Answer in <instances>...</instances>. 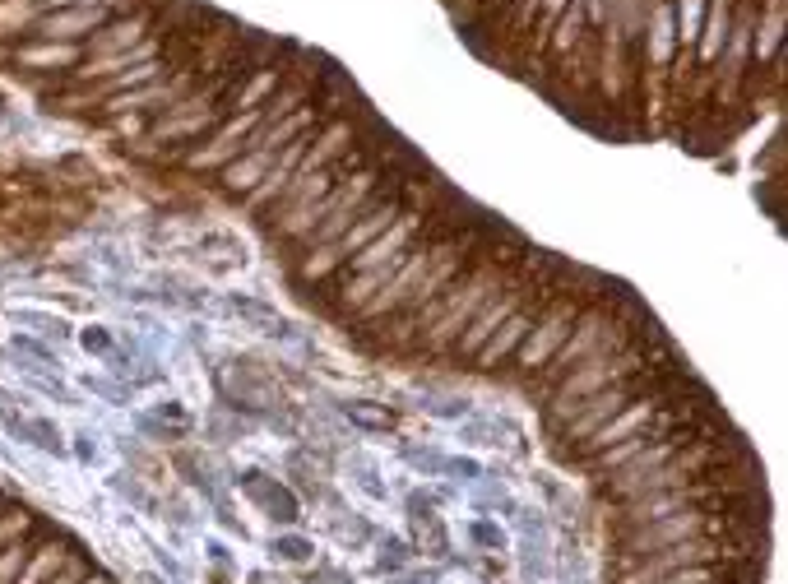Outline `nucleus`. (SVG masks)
Returning <instances> with one entry per match:
<instances>
[{
    "instance_id": "1",
    "label": "nucleus",
    "mask_w": 788,
    "mask_h": 584,
    "mask_svg": "<svg viewBox=\"0 0 788 584\" xmlns=\"http://www.w3.org/2000/svg\"><path fill=\"white\" fill-rule=\"evenodd\" d=\"M552 302H557V297H552ZM585 306H589V297H575V292H566L557 306H547V311H543V330L534 325V330L524 334L520 353H515V367H510V371H515L520 381H529V376L543 367L547 357H552L561 343L571 339L575 320H580V311H585Z\"/></svg>"
},
{
    "instance_id": "2",
    "label": "nucleus",
    "mask_w": 788,
    "mask_h": 584,
    "mask_svg": "<svg viewBox=\"0 0 788 584\" xmlns=\"http://www.w3.org/2000/svg\"><path fill=\"white\" fill-rule=\"evenodd\" d=\"M547 306H552V288L529 292L520 311H515V316H510L506 325H501V330H496L492 339H487L483 348H478V371H496V367H501V362H506V357L524 343V334H529V330L538 325V320H543Z\"/></svg>"
},
{
    "instance_id": "3",
    "label": "nucleus",
    "mask_w": 788,
    "mask_h": 584,
    "mask_svg": "<svg viewBox=\"0 0 788 584\" xmlns=\"http://www.w3.org/2000/svg\"><path fill=\"white\" fill-rule=\"evenodd\" d=\"M237 487H242V496L265 515V520H274V524L302 520V496H297L288 483H279V478H269L265 469H242L237 473Z\"/></svg>"
},
{
    "instance_id": "4",
    "label": "nucleus",
    "mask_w": 788,
    "mask_h": 584,
    "mask_svg": "<svg viewBox=\"0 0 788 584\" xmlns=\"http://www.w3.org/2000/svg\"><path fill=\"white\" fill-rule=\"evenodd\" d=\"M408 524H413V552L418 557H432V561H445L450 552V534H445V520L436 515V506L427 501V492H413L408 496Z\"/></svg>"
},
{
    "instance_id": "5",
    "label": "nucleus",
    "mask_w": 788,
    "mask_h": 584,
    "mask_svg": "<svg viewBox=\"0 0 788 584\" xmlns=\"http://www.w3.org/2000/svg\"><path fill=\"white\" fill-rule=\"evenodd\" d=\"M223 306H228L232 316H242L246 330L265 334V339H297L293 325H288V320H283L269 302H260V297H246V292H228V297H223Z\"/></svg>"
},
{
    "instance_id": "6",
    "label": "nucleus",
    "mask_w": 788,
    "mask_h": 584,
    "mask_svg": "<svg viewBox=\"0 0 788 584\" xmlns=\"http://www.w3.org/2000/svg\"><path fill=\"white\" fill-rule=\"evenodd\" d=\"M144 28H149V14H135V19H130V14H121V19H112V24H102L98 33H93L89 47L98 51V56H121V51H130V42L149 38Z\"/></svg>"
},
{
    "instance_id": "7",
    "label": "nucleus",
    "mask_w": 788,
    "mask_h": 584,
    "mask_svg": "<svg viewBox=\"0 0 788 584\" xmlns=\"http://www.w3.org/2000/svg\"><path fill=\"white\" fill-rule=\"evenodd\" d=\"M728 33H733V0H710V19H705V33H700V70H710L719 61Z\"/></svg>"
},
{
    "instance_id": "8",
    "label": "nucleus",
    "mask_w": 788,
    "mask_h": 584,
    "mask_svg": "<svg viewBox=\"0 0 788 584\" xmlns=\"http://www.w3.org/2000/svg\"><path fill=\"white\" fill-rule=\"evenodd\" d=\"M5 432L28 441V445H38L47 455H65V432L47 418H19V413H14V418H5Z\"/></svg>"
},
{
    "instance_id": "9",
    "label": "nucleus",
    "mask_w": 788,
    "mask_h": 584,
    "mask_svg": "<svg viewBox=\"0 0 788 584\" xmlns=\"http://www.w3.org/2000/svg\"><path fill=\"white\" fill-rule=\"evenodd\" d=\"M325 510H330V515H325V529H330V534L339 538L344 547L371 543V524L362 520V515H353V510H348L339 496H325Z\"/></svg>"
},
{
    "instance_id": "10",
    "label": "nucleus",
    "mask_w": 788,
    "mask_h": 584,
    "mask_svg": "<svg viewBox=\"0 0 788 584\" xmlns=\"http://www.w3.org/2000/svg\"><path fill=\"white\" fill-rule=\"evenodd\" d=\"M269 163H274V153H269V149H246L242 163H232L228 172H223V191H228V195H251L255 181L269 172Z\"/></svg>"
},
{
    "instance_id": "11",
    "label": "nucleus",
    "mask_w": 788,
    "mask_h": 584,
    "mask_svg": "<svg viewBox=\"0 0 788 584\" xmlns=\"http://www.w3.org/2000/svg\"><path fill=\"white\" fill-rule=\"evenodd\" d=\"M339 413H344L353 427H362V432H394V427H399V413H394L390 404H376V399H344Z\"/></svg>"
},
{
    "instance_id": "12",
    "label": "nucleus",
    "mask_w": 788,
    "mask_h": 584,
    "mask_svg": "<svg viewBox=\"0 0 788 584\" xmlns=\"http://www.w3.org/2000/svg\"><path fill=\"white\" fill-rule=\"evenodd\" d=\"M269 557L283 566H311L316 561V543L306 534H274L269 538Z\"/></svg>"
},
{
    "instance_id": "13",
    "label": "nucleus",
    "mask_w": 788,
    "mask_h": 584,
    "mask_svg": "<svg viewBox=\"0 0 788 584\" xmlns=\"http://www.w3.org/2000/svg\"><path fill=\"white\" fill-rule=\"evenodd\" d=\"M585 38V0H575V5H566L561 10V28H557V42H552V56L557 61H566L571 56V47Z\"/></svg>"
},
{
    "instance_id": "14",
    "label": "nucleus",
    "mask_w": 788,
    "mask_h": 584,
    "mask_svg": "<svg viewBox=\"0 0 788 584\" xmlns=\"http://www.w3.org/2000/svg\"><path fill=\"white\" fill-rule=\"evenodd\" d=\"M376 538V566L381 571H404V566H413L418 561V552H413V543L408 538H390V534H371Z\"/></svg>"
},
{
    "instance_id": "15",
    "label": "nucleus",
    "mask_w": 788,
    "mask_h": 584,
    "mask_svg": "<svg viewBox=\"0 0 788 584\" xmlns=\"http://www.w3.org/2000/svg\"><path fill=\"white\" fill-rule=\"evenodd\" d=\"M469 538L483 547V552H492V557H496V552H510V534L496 520H487V515H483V520H469Z\"/></svg>"
},
{
    "instance_id": "16",
    "label": "nucleus",
    "mask_w": 788,
    "mask_h": 584,
    "mask_svg": "<svg viewBox=\"0 0 788 584\" xmlns=\"http://www.w3.org/2000/svg\"><path fill=\"white\" fill-rule=\"evenodd\" d=\"M399 455H404L408 464H418L427 478H445V455L432 450V445H399Z\"/></svg>"
},
{
    "instance_id": "17",
    "label": "nucleus",
    "mask_w": 788,
    "mask_h": 584,
    "mask_svg": "<svg viewBox=\"0 0 788 584\" xmlns=\"http://www.w3.org/2000/svg\"><path fill=\"white\" fill-rule=\"evenodd\" d=\"M700 19H705V0H677V24H682V47H691V42L700 38Z\"/></svg>"
},
{
    "instance_id": "18",
    "label": "nucleus",
    "mask_w": 788,
    "mask_h": 584,
    "mask_svg": "<svg viewBox=\"0 0 788 584\" xmlns=\"http://www.w3.org/2000/svg\"><path fill=\"white\" fill-rule=\"evenodd\" d=\"M668 19H673V0H659V10H654V61H668L673 56V42H668Z\"/></svg>"
},
{
    "instance_id": "19",
    "label": "nucleus",
    "mask_w": 788,
    "mask_h": 584,
    "mask_svg": "<svg viewBox=\"0 0 788 584\" xmlns=\"http://www.w3.org/2000/svg\"><path fill=\"white\" fill-rule=\"evenodd\" d=\"M14 320H19V325H33V330L47 334V339H65V334H70V325H65L61 316H47V311H14Z\"/></svg>"
},
{
    "instance_id": "20",
    "label": "nucleus",
    "mask_w": 788,
    "mask_h": 584,
    "mask_svg": "<svg viewBox=\"0 0 788 584\" xmlns=\"http://www.w3.org/2000/svg\"><path fill=\"white\" fill-rule=\"evenodd\" d=\"M357 459H362V473H357V487H362V496H367V501H376V506H381V501H390V487L381 483V469H376L367 455H357Z\"/></svg>"
},
{
    "instance_id": "21",
    "label": "nucleus",
    "mask_w": 788,
    "mask_h": 584,
    "mask_svg": "<svg viewBox=\"0 0 788 584\" xmlns=\"http://www.w3.org/2000/svg\"><path fill=\"white\" fill-rule=\"evenodd\" d=\"M79 56V47H33V51H19V61L28 65H70Z\"/></svg>"
},
{
    "instance_id": "22",
    "label": "nucleus",
    "mask_w": 788,
    "mask_h": 584,
    "mask_svg": "<svg viewBox=\"0 0 788 584\" xmlns=\"http://www.w3.org/2000/svg\"><path fill=\"white\" fill-rule=\"evenodd\" d=\"M10 348H14V357H19V362H42V367H61V362H56V353H51V348H42V343H33V339H14Z\"/></svg>"
},
{
    "instance_id": "23",
    "label": "nucleus",
    "mask_w": 788,
    "mask_h": 584,
    "mask_svg": "<svg viewBox=\"0 0 788 584\" xmlns=\"http://www.w3.org/2000/svg\"><path fill=\"white\" fill-rule=\"evenodd\" d=\"M79 343H84L93 357H116V339L102 330V325H89V330L79 334Z\"/></svg>"
},
{
    "instance_id": "24",
    "label": "nucleus",
    "mask_w": 788,
    "mask_h": 584,
    "mask_svg": "<svg viewBox=\"0 0 788 584\" xmlns=\"http://www.w3.org/2000/svg\"><path fill=\"white\" fill-rule=\"evenodd\" d=\"M306 584H357V575L348 566H334V561H316V575Z\"/></svg>"
},
{
    "instance_id": "25",
    "label": "nucleus",
    "mask_w": 788,
    "mask_h": 584,
    "mask_svg": "<svg viewBox=\"0 0 788 584\" xmlns=\"http://www.w3.org/2000/svg\"><path fill=\"white\" fill-rule=\"evenodd\" d=\"M89 390H98L102 399H112V404H126V390H121V385H112V381H93V376H89Z\"/></svg>"
},
{
    "instance_id": "26",
    "label": "nucleus",
    "mask_w": 788,
    "mask_h": 584,
    "mask_svg": "<svg viewBox=\"0 0 788 584\" xmlns=\"http://www.w3.org/2000/svg\"><path fill=\"white\" fill-rule=\"evenodd\" d=\"M204 557L214 561V566H232V552L218 543V538H209V543H204Z\"/></svg>"
},
{
    "instance_id": "27",
    "label": "nucleus",
    "mask_w": 788,
    "mask_h": 584,
    "mask_svg": "<svg viewBox=\"0 0 788 584\" xmlns=\"http://www.w3.org/2000/svg\"><path fill=\"white\" fill-rule=\"evenodd\" d=\"M158 418H172V422H186V408L177 404V399H167V404H158Z\"/></svg>"
},
{
    "instance_id": "28",
    "label": "nucleus",
    "mask_w": 788,
    "mask_h": 584,
    "mask_svg": "<svg viewBox=\"0 0 788 584\" xmlns=\"http://www.w3.org/2000/svg\"><path fill=\"white\" fill-rule=\"evenodd\" d=\"M51 5H102V0H51Z\"/></svg>"
},
{
    "instance_id": "29",
    "label": "nucleus",
    "mask_w": 788,
    "mask_h": 584,
    "mask_svg": "<svg viewBox=\"0 0 788 584\" xmlns=\"http://www.w3.org/2000/svg\"><path fill=\"white\" fill-rule=\"evenodd\" d=\"M0 116H5V93H0Z\"/></svg>"
},
{
    "instance_id": "30",
    "label": "nucleus",
    "mask_w": 788,
    "mask_h": 584,
    "mask_svg": "<svg viewBox=\"0 0 788 584\" xmlns=\"http://www.w3.org/2000/svg\"><path fill=\"white\" fill-rule=\"evenodd\" d=\"M149 584H167V580H153V575H149Z\"/></svg>"
}]
</instances>
